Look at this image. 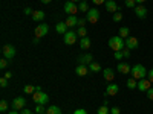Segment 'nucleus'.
Segmentation results:
<instances>
[{"instance_id": "obj_34", "label": "nucleus", "mask_w": 153, "mask_h": 114, "mask_svg": "<svg viewBox=\"0 0 153 114\" xmlns=\"http://www.w3.org/2000/svg\"><path fill=\"white\" fill-rule=\"evenodd\" d=\"M113 56H115V59H118V62L124 58V55H123V50L121 52H113Z\"/></svg>"}, {"instance_id": "obj_47", "label": "nucleus", "mask_w": 153, "mask_h": 114, "mask_svg": "<svg viewBox=\"0 0 153 114\" xmlns=\"http://www.w3.org/2000/svg\"><path fill=\"white\" fill-rule=\"evenodd\" d=\"M5 78H6V79L9 81V79L12 78V73H11V72H5Z\"/></svg>"}, {"instance_id": "obj_21", "label": "nucleus", "mask_w": 153, "mask_h": 114, "mask_svg": "<svg viewBox=\"0 0 153 114\" xmlns=\"http://www.w3.org/2000/svg\"><path fill=\"white\" fill-rule=\"evenodd\" d=\"M55 31H57V34H63V35H65V34L68 32V24H66V21H58L57 26H55Z\"/></svg>"}, {"instance_id": "obj_26", "label": "nucleus", "mask_w": 153, "mask_h": 114, "mask_svg": "<svg viewBox=\"0 0 153 114\" xmlns=\"http://www.w3.org/2000/svg\"><path fill=\"white\" fill-rule=\"evenodd\" d=\"M120 37H121V38H129V37H130V29L126 28V26L121 28V29H120Z\"/></svg>"}, {"instance_id": "obj_23", "label": "nucleus", "mask_w": 153, "mask_h": 114, "mask_svg": "<svg viewBox=\"0 0 153 114\" xmlns=\"http://www.w3.org/2000/svg\"><path fill=\"white\" fill-rule=\"evenodd\" d=\"M46 114H61V110H60V107L52 105V107H48L46 108Z\"/></svg>"}, {"instance_id": "obj_8", "label": "nucleus", "mask_w": 153, "mask_h": 114, "mask_svg": "<svg viewBox=\"0 0 153 114\" xmlns=\"http://www.w3.org/2000/svg\"><path fill=\"white\" fill-rule=\"evenodd\" d=\"M48 32H49V26H48L46 23H40V24H38V26L35 28L34 35H35V37H38V38H42V37H45Z\"/></svg>"}, {"instance_id": "obj_3", "label": "nucleus", "mask_w": 153, "mask_h": 114, "mask_svg": "<svg viewBox=\"0 0 153 114\" xmlns=\"http://www.w3.org/2000/svg\"><path fill=\"white\" fill-rule=\"evenodd\" d=\"M32 100L37 105H46L48 100H49V96L46 93H43V91H35L32 94Z\"/></svg>"}, {"instance_id": "obj_48", "label": "nucleus", "mask_w": 153, "mask_h": 114, "mask_svg": "<svg viewBox=\"0 0 153 114\" xmlns=\"http://www.w3.org/2000/svg\"><path fill=\"white\" fill-rule=\"evenodd\" d=\"M32 43H34V44H38V43H40V38H38V37H34Z\"/></svg>"}, {"instance_id": "obj_11", "label": "nucleus", "mask_w": 153, "mask_h": 114, "mask_svg": "<svg viewBox=\"0 0 153 114\" xmlns=\"http://www.w3.org/2000/svg\"><path fill=\"white\" fill-rule=\"evenodd\" d=\"M138 90L139 91H149L150 88H152V82L147 79V78H144V79H141V81H138Z\"/></svg>"}, {"instance_id": "obj_44", "label": "nucleus", "mask_w": 153, "mask_h": 114, "mask_svg": "<svg viewBox=\"0 0 153 114\" xmlns=\"http://www.w3.org/2000/svg\"><path fill=\"white\" fill-rule=\"evenodd\" d=\"M146 93H147V97H149L150 100H153V87L150 88V90H149V91H146Z\"/></svg>"}, {"instance_id": "obj_19", "label": "nucleus", "mask_w": 153, "mask_h": 114, "mask_svg": "<svg viewBox=\"0 0 153 114\" xmlns=\"http://www.w3.org/2000/svg\"><path fill=\"white\" fill-rule=\"evenodd\" d=\"M89 72H91V70H89V66H81V64H78V67L75 69V75H76V76H86Z\"/></svg>"}, {"instance_id": "obj_1", "label": "nucleus", "mask_w": 153, "mask_h": 114, "mask_svg": "<svg viewBox=\"0 0 153 114\" xmlns=\"http://www.w3.org/2000/svg\"><path fill=\"white\" fill-rule=\"evenodd\" d=\"M109 47L113 50V52H121V50L126 47V41L124 38H121L120 35H115L109 38Z\"/></svg>"}, {"instance_id": "obj_38", "label": "nucleus", "mask_w": 153, "mask_h": 114, "mask_svg": "<svg viewBox=\"0 0 153 114\" xmlns=\"http://www.w3.org/2000/svg\"><path fill=\"white\" fill-rule=\"evenodd\" d=\"M147 79L153 84V69H150V70L147 72Z\"/></svg>"}, {"instance_id": "obj_40", "label": "nucleus", "mask_w": 153, "mask_h": 114, "mask_svg": "<svg viewBox=\"0 0 153 114\" xmlns=\"http://www.w3.org/2000/svg\"><path fill=\"white\" fill-rule=\"evenodd\" d=\"M92 2H94V5L100 6V5H106V2H107V0H92Z\"/></svg>"}, {"instance_id": "obj_54", "label": "nucleus", "mask_w": 153, "mask_h": 114, "mask_svg": "<svg viewBox=\"0 0 153 114\" xmlns=\"http://www.w3.org/2000/svg\"><path fill=\"white\" fill-rule=\"evenodd\" d=\"M45 114H46V113H45Z\"/></svg>"}, {"instance_id": "obj_22", "label": "nucleus", "mask_w": 153, "mask_h": 114, "mask_svg": "<svg viewBox=\"0 0 153 114\" xmlns=\"http://www.w3.org/2000/svg\"><path fill=\"white\" fill-rule=\"evenodd\" d=\"M91 38H89V37H84V38H81V40H80V47L83 49V50H87L89 47H91Z\"/></svg>"}, {"instance_id": "obj_6", "label": "nucleus", "mask_w": 153, "mask_h": 114, "mask_svg": "<svg viewBox=\"0 0 153 114\" xmlns=\"http://www.w3.org/2000/svg\"><path fill=\"white\" fill-rule=\"evenodd\" d=\"M86 20L89 21V23H92V24H95L98 20H100V11L98 9H89L87 12H86Z\"/></svg>"}, {"instance_id": "obj_41", "label": "nucleus", "mask_w": 153, "mask_h": 114, "mask_svg": "<svg viewBox=\"0 0 153 114\" xmlns=\"http://www.w3.org/2000/svg\"><path fill=\"white\" fill-rule=\"evenodd\" d=\"M121 113V110L118 108V107H113V108H110V114H120Z\"/></svg>"}, {"instance_id": "obj_52", "label": "nucleus", "mask_w": 153, "mask_h": 114, "mask_svg": "<svg viewBox=\"0 0 153 114\" xmlns=\"http://www.w3.org/2000/svg\"><path fill=\"white\" fill-rule=\"evenodd\" d=\"M71 2H74V3H76V2H80V0H71Z\"/></svg>"}, {"instance_id": "obj_50", "label": "nucleus", "mask_w": 153, "mask_h": 114, "mask_svg": "<svg viewBox=\"0 0 153 114\" xmlns=\"http://www.w3.org/2000/svg\"><path fill=\"white\" fill-rule=\"evenodd\" d=\"M40 2H42L43 5H48V3H51V0H40Z\"/></svg>"}, {"instance_id": "obj_28", "label": "nucleus", "mask_w": 153, "mask_h": 114, "mask_svg": "<svg viewBox=\"0 0 153 114\" xmlns=\"http://www.w3.org/2000/svg\"><path fill=\"white\" fill-rule=\"evenodd\" d=\"M78 9H80V12H87L89 9V5H87V2H84V0H81V3L78 5Z\"/></svg>"}, {"instance_id": "obj_17", "label": "nucleus", "mask_w": 153, "mask_h": 114, "mask_svg": "<svg viewBox=\"0 0 153 114\" xmlns=\"http://www.w3.org/2000/svg\"><path fill=\"white\" fill-rule=\"evenodd\" d=\"M106 9L107 12H112V14H115V12H118V5L115 0H107L106 2Z\"/></svg>"}, {"instance_id": "obj_27", "label": "nucleus", "mask_w": 153, "mask_h": 114, "mask_svg": "<svg viewBox=\"0 0 153 114\" xmlns=\"http://www.w3.org/2000/svg\"><path fill=\"white\" fill-rule=\"evenodd\" d=\"M138 87V81L135 78H130L129 81H127V88H130V90H133V88Z\"/></svg>"}, {"instance_id": "obj_10", "label": "nucleus", "mask_w": 153, "mask_h": 114, "mask_svg": "<svg viewBox=\"0 0 153 114\" xmlns=\"http://www.w3.org/2000/svg\"><path fill=\"white\" fill-rule=\"evenodd\" d=\"M126 47H127V49H130V50L138 49V47H139L138 38H136V37H129V38H126Z\"/></svg>"}, {"instance_id": "obj_35", "label": "nucleus", "mask_w": 153, "mask_h": 114, "mask_svg": "<svg viewBox=\"0 0 153 114\" xmlns=\"http://www.w3.org/2000/svg\"><path fill=\"white\" fill-rule=\"evenodd\" d=\"M6 110H8V102L3 99L2 102H0V111H6Z\"/></svg>"}, {"instance_id": "obj_12", "label": "nucleus", "mask_w": 153, "mask_h": 114, "mask_svg": "<svg viewBox=\"0 0 153 114\" xmlns=\"http://www.w3.org/2000/svg\"><path fill=\"white\" fill-rule=\"evenodd\" d=\"M118 91H120V87L115 84V82H110L109 85H107V88H106V97L107 96H115V94H118Z\"/></svg>"}, {"instance_id": "obj_32", "label": "nucleus", "mask_w": 153, "mask_h": 114, "mask_svg": "<svg viewBox=\"0 0 153 114\" xmlns=\"http://www.w3.org/2000/svg\"><path fill=\"white\" fill-rule=\"evenodd\" d=\"M76 34H78V37H81V38L87 37V31H86V28H78V31H76Z\"/></svg>"}, {"instance_id": "obj_24", "label": "nucleus", "mask_w": 153, "mask_h": 114, "mask_svg": "<svg viewBox=\"0 0 153 114\" xmlns=\"http://www.w3.org/2000/svg\"><path fill=\"white\" fill-rule=\"evenodd\" d=\"M89 70H91V72H94V73L103 72V70H101V66L98 64V62H91V64H89Z\"/></svg>"}, {"instance_id": "obj_30", "label": "nucleus", "mask_w": 153, "mask_h": 114, "mask_svg": "<svg viewBox=\"0 0 153 114\" xmlns=\"http://www.w3.org/2000/svg\"><path fill=\"white\" fill-rule=\"evenodd\" d=\"M124 5H126L127 8H130V9H135V6H136L138 3H136V0H126Z\"/></svg>"}, {"instance_id": "obj_42", "label": "nucleus", "mask_w": 153, "mask_h": 114, "mask_svg": "<svg viewBox=\"0 0 153 114\" xmlns=\"http://www.w3.org/2000/svg\"><path fill=\"white\" fill-rule=\"evenodd\" d=\"M86 18H78V28H84V24H86Z\"/></svg>"}, {"instance_id": "obj_45", "label": "nucleus", "mask_w": 153, "mask_h": 114, "mask_svg": "<svg viewBox=\"0 0 153 114\" xmlns=\"http://www.w3.org/2000/svg\"><path fill=\"white\" fill-rule=\"evenodd\" d=\"M32 12H34V11H32L31 8H25V14H26V15H32Z\"/></svg>"}, {"instance_id": "obj_7", "label": "nucleus", "mask_w": 153, "mask_h": 114, "mask_svg": "<svg viewBox=\"0 0 153 114\" xmlns=\"http://www.w3.org/2000/svg\"><path fill=\"white\" fill-rule=\"evenodd\" d=\"M78 11H80V9H78V5L74 3V2H71V0H68V2L65 3V12H66L68 15H75Z\"/></svg>"}, {"instance_id": "obj_36", "label": "nucleus", "mask_w": 153, "mask_h": 114, "mask_svg": "<svg viewBox=\"0 0 153 114\" xmlns=\"http://www.w3.org/2000/svg\"><path fill=\"white\" fill-rule=\"evenodd\" d=\"M123 55H124V58H130V49L124 47L123 49Z\"/></svg>"}, {"instance_id": "obj_37", "label": "nucleus", "mask_w": 153, "mask_h": 114, "mask_svg": "<svg viewBox=\"0 0 153 114\" xmlns=\"http://www.w3.org/2000/svg\"><path fill=\"white\" fill-rule=\"evenodd\" d=\"M6 67H8V59L3 58L2 61H0V69H6Z\"/></svg>"}, {"instance_id": "obj_31", "label": "nucleus", "mask_w": 153, "mask_h": 114, "mask_svg": "<svg viewBox=\"0 0 153 114\" xmlns=\"http://www.w3.org/2000/svg\"><path fill=\"white\" fill-rule=\"evenodd\" d=\"M112 20H113V21H117V23H118V21H121V20H123V14H121L120 11H118V12H115L113 17H112Z\"/></svg>"}, {"instance_id": "obj_43", "label": "nucleus", "mask_w": 153, "mask_h": 114, "mask_svg": "<svg viewBox=\"0 0 153 114\" xmlns=\"http://www.w3.org/2000/svg\"><path fill=\"white\" fill-rule=\"evenodd\" d=\"M74 114H87V111L83 110V108H78V110H75V111H74Z\"/></svg>"}, {"instance_id": "obj_13", "label": "nucleus", "mask_w": 153, "mask_h": 114, "mask_svg": "<svg viewBox=\"0 0 153 114\" xmlns=\"http://www.w3.org/2000/svg\"><path fill=\"white\" fill-rule=\"evenodd\" d=\"M133 11H135V14H136L138 18H146L147 17V8L144 5H136Z\"/></svg>"}, {"instance_id": "obj_16", "label": "nucleus", "mask_w": 153, "mask_h": 114, "mask_svg": "<svg viewBox=\"0 0 153 114\" xmlns=\"http://www.w3.org/2000/svg\"><path fill=\"white\" fill-rule=\"evenodd\" d=\"M103 76H104V79H106L107 82H112V81L115 79V70L110 69V67H107V69L103 70Z\"/></svg>"}, {"instance_id": "obj_49", "label": "nucleus", "mask_w": 153, "mask_h": 114, "mask_svg": "<svg viewBox=\"0 0 153 114\" xmlns=\"http://www.w3.org/2000/svg\"><path fill=\"white\" fill-rule=\"evenodd\" d=\"M136 3H138V5H144L146 0H136Z\"/></svg>"}, {"instance_id": "obj_2", "label": "nucleus", "mask_w": 153, "mask_h": 114, "mask_svg": "<svg viewBox=\"0 0 153 114\" xmlns=\"http://www.w3.org/2000/svg\"><path fill=\"white\" fill-rule=\"evenodd\" d=\"M132 78H135L136 81H141L144 78H147V69L143 64H135L132 67Z\"/></svg>"}, {"instance_id": "obj_39", "label": "nucleus", "mask_w": 153, "mask_h": 114, "mask_svg": "<svg viewBox=\"0 0 153 114\" xmlns=\"http://www.w3.org/2000/svg\"><path fill=\"white\" fill-rule=\"evenodd\" d=\"M0 85H2L3 88H5V87H8V79L5 78V76H3V78H0Z\"/></svg>"}, {"instance_id": "obj_51", "label": "nucleus", "mask_w": 153, "mask_h": 114, "mask_svg": "<svg viewBox=\"0 0 153 114\" xmlns=\"http://www.w3.org/2000/svg\"><path fill=\"white\" fill-rule=\"evenodd\" d=\"M8 114H20V113H19V111H16V110H12V111H9Z\"/></svg>"}, {"instance_id": "obj_18", "label": "nucleus", "mask_w": 153, "mask_h": 114, "mask_svg": "<svg viewBox=\"0 0 153 114\" xmlns=\"http://www.w3.org/2000/svg\"><path fill=\"white\" fill-rule=\"evenodd\" d=\"M32 20L34 21H43L45 18H46V14H45V12L43 11H40V9H37V11H34L32 12Z\"/></svg>"}, {"instance_id": "obj_9", "label": "nucleus", "mask_w": 153, "mask_h": 114, "mask_svg": "<svg viewBox=\"0 0 153 114\" xmlns=\"http://www.w3.org/2000/svg\"><path fill=\"white\" fill-rule=\"evenodd\" d=\"M25 105H26V100H25V97H16L14 100H12V110H16V111H22L25 108Z\"/></svg>"}, {"instance_id": "obj_15", "label": "nucleus", "mask_w": 153, "mask_h": 114, "mask_svg": "<svg viewBox=\"0 0 153 114\" xmlns=\"http://www.w3.org/2000/svg\"><path fill=\"white\" fill-rule=\"evenodd\" d=\"M117 70L121 73V75H127V73H130L132 72V67L127 64V62H118V66H117Z\"/></svg>"}, {"instance_id": "obj_29", "label": "nucleus", "mask_w": 153, "mask_h": 114, "mask_svg": "<svg viewBox=\"0 0 153 114\" xmlns=\"http://www.w3.org/2000/svg\"><path fill=\"white\" fill-rule=\"evenodd\" d=\"M97 114H110V110H109V105H103V107H100Z\"/></svg>"}, {"instance_id": "obj_5", "label": "nucleus", "mask_w": 153, "mask_h": 114, "mask_svg": "<svg viewBox=\"0 0 153 114\" xmlns=\"http://www.w3.org/2000/svg\"><path fill=\"white\" fill-rule=\"evenodd\" d=\"M76 38H78V34H76L75 31H68L65 35H63V40H65V44H68V46H72V44H75L76 43Z\"/></svg>"}, {"instance_id": "obj_20", "label": "nucleus", "mask_w": 153, "mask_h": 114, "mask_svg": "<svg viewBox=\"0 0 153 114\" xmlns=\"http://www.w3.org/2000/svg\"><path fill=\"white\" fill-rule=\"evenodd\" d=\"M66 24H68V28H75V26H78V17L76 15H68V20H66Z\"/></svg>"}, {"instance_id": "obj_14", "label": "nucleus", "mask_w": 153, "mask_h": 114, "mask_svg": "<svg viewBox=\"0 0 153 114\" xmlns=\"http://www.w3.org/2000/svg\"><path fill=\"white\" fill-rule=\"evenodd\" d=\"M91 62H94V56L91 53H84V55L78 56V64H81V66H89Z\"/></svg>"}, {"instance_id": "obj_33", "label": "nucleus", "mask_w": 153, "mask_h": 114, "mask_svg": "<svg viewBox=\"0 0 153 114\" xmlns=\"http://www.w3.org/2000/svg\"><path fill=\"white\" fill-rule=\"evenodd\" d=\"M35 113H37V114H45V113H46L45 105H37V107H35Z\"/></svg>"}, {"instance_id": "obj_53", "label": "nucleus", "mask_w": 153, "mask_h": 114, "mask_svg": "<svg viewBox=\"0 0 153 114\" xmlns=\"http://www.w3.org/2000/svg\"><path fill=\"white\" fill-rule=\"evenodd\" d=\"M84 2H87V0H84Z\"/></svg>"}, {"instance_id": "obj_25", "label": "nucleus", "mask_w": 153, "mask_h": 114, "mask_svg": "<svg viewBox=\"0 0 153 114\" xmlns=\"http://www.w3.org/2000/svg\"><path fill=\"white\" fill-rule=\"evenodd\" d=\"M23 91H25V94H34L37 91V87H34V85H25Z\"/></svg>"}, {"instance_id": "obj_46", "label": "nucleus", "mask_w": 153, "mask_h": 114, "mask_svg": "<svg viewBox=\"0 0 153 114\" xmlns=\"http://www.w3.org/2000/svg\"><path fill=\"white\" fill-rule=\"evenodd\" d=\"M20 114H32V111H31V110H28V108H23Z\"/></svg>"}, {"instance_id": "obj_4", "label": "nucleus", "mask_w": 153, "mask_h": 114, "mask_svg": "<svg viewBox=\"0 0 153 114\" xmlns=\"http://www.w3.org/2000/svg\"><path fill=\"white\" fill-rule=\"evenodd\" d=\"M2 53H3V58H6L8 61H11L12 58L16 56V47L12 44H5L2 47Z\"/></svg>"}]
</instances>
